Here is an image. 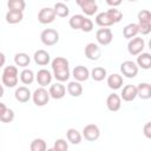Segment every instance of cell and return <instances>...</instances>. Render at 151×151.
Listing matches in <instances>:
<instances>
[{
    "label": "cell",
    "instance_id": "cell-1",
    "mask_svg": "<svg viewBox=\"0 0 151 151\" xmlns=\"http://www.w3.org/2000/svg\"><path fill=\"white\" fill-rule=\"evenodd\" d=\"M18 74H19V72H18L17 66H13V65L6 66L4 68L2 77H1L2 85L7 86V87H15L18 85V81H19Z\"/></svg>",
    "mask_w": 151,
    "mask_h": 151
},
{
    "label": "cell",
    "instance_id": "cell-2",
    "mask_svg": "<svg viewBox=\"0 0 151 151\" xmlns=\"http://www.w3.org/2000/svg\"><path fill=\"white\" fill-rule=\"evenodd\" d=\"M40 40L45 46H54L59 41V33L53 28H46L40 33Z\"/></svg>",
    "mask_w": 151,
    "mask_h": 151
},
{
    "label": "cell",
    "instance_id": "cell-3",
    "mask_svg": "<svg viewBox=\"0 0 151 151\" xmlns=\"http://www.w3.org/2000/svg\"><path fill=\"white\" fill-rule=\"evenodd\" d=\"M50 98L51 97H50L48 91L42 86L38 87L32 94V100L37 106H45L50 101Z\"/></svg>",
    "mask_w": 151,
    "mask_h": 151
},
{
    "label": "cell",
    "instance_id": "cell-4",
    "mask_svg": "<svg viewBox=\"0 0 151 151\" xmlns=\"http://www.w3.org/2000/svg\"><path fill=\"white\" fill-rule=\"evenodd\" d=\"M144 47H145V41L142 37H134L130 39L127 44V51L131 55H138L139 53L143 52Z\"/></svg>",
    "mask_w": 151,
    "mask_h": 151
},
{
    "label": "cell",
    "instance_id": "cell-5",
    "mask_svg": "<svg viewBox=\"0 0 151 151\" xmlns=\"http://www.w3.org/2000/svg\"><path fill=\"white\" fill-rule=\"evenodd\" d=\"M120 72L126 78H134L138 74V66L132 60H125L120 64Z\"/></svg>",
    "mask_w": 151,
    "mask_h": 151
},
{
    "label": "cell",
    "instance_id": "cell-6",
    "mask_svg": "<svg viewBox=\"0 0 151 151\" xmlns=\"http://www.w3.org/2000/svg\"><path fill=\"white\" fill-rule=\"evenodd\" d=\"M55 12L52 7H44L39 11L38 13V21L40 24H44V25H47V24H51L54 21L55 19Z\"/></svg>",
    "mask_w": 151,
    "mask_h": 151
},
{
    "label": "cell",
    "instance_id": "cell-7",
    "mask_svg": "<svg viewBox=\"0 0 151 151\" xmlns=\"http://www.w3.org/2000/svg\"><path fill=\"white\" fill-rule=\"evenodd\" d=\"M87 142H94L100 137V130L96 124H87L83 129V134H81Z\"/></svg>",
    "mask_w": 151,
    "mask_h": 151
},
{
    "label": "cell",
    "instance_id": "cell-8",
    "mask_svg": "<svg viewBox=\"0 0 151 151\" xmlns=\"http://www.w3.org/2000/svg\"><path fill=\"white\" fill-rule=\"evenodd\" d=\"M96 39H97L98 44L101 45V46L110 45L111 41H112V39H113L112 31L110 28H100L96 33Z\"/></svg>",
    "mask_w": 151,
    "mask_h": 151
},
{
    "label": "cell",
    "instance_id": "cell-9",
    "mask_svg": "<svg viewBox=\"0 0 151 151\" xmlns=\"http://www.w3.org/2000/svg\"><path fill=\"white\" fill-rule=\"evenodd\" d=\"M85 55L88 60H98L101 55V50L99 47L98 44H94V42H88L86 46H85Z\"/></svg>",
    "mask_w": 151,
    "mask_h": 151
},
{
    "label": "cell",
    "instance_id": "cell-10",
    "mask_svg": "<svg viewBox=\"0 0 151 151\" xmlns=\"http://www.w3.org/2000/svg\"><path fill=\"white\" fill-rule=\"evenodd\" d=\"M48 93H50V97L53 99H61L66 94V87L59 81V83H55L50 86Z\"/></svg>",
    "mask_w": 151,
    "mask_h": 151
},
{
    "label": "cell",
    "instance_id": "cell-11",
    "mask_svg": "<svg viewBox=\"0 0 151 151\" xmlns=\"http://www.w3.org/2000/svg\"><path fill=\"white\" fill-rule=\"evenodd\" d=\"M72 76L77 81H80V83L81 81H86L88 79V77H90V71H88L87 67H85L83 65H78V66H76L73 68Z\"/></svg>",
    "mask_w": 151,
    "mask_h": 151
},
{
    "label": "cell",
    "instance_id": "cell-12",
    "mask_svg": "<svg viewBox=\"0 0 151 151\" xmlns=\"http://www.w3.org/2000/svg\"><path fill=\"white\" fill-rule=\"evenodd\" d=\"M35 79H37V81H38V84L40 86L45 87V86L51 84V81H52V73L48 70H46V68H41L35 74Z\"/></svg>",
    "mask_w": 151,
    "mask_h": 151
},
{
    "label": "cell",
    "instance_id": "cell-13",
    "mask_svg": "<svg viewBox=\"0 0 151 151\" xmlns=\"http://www.w3.org/2000/svg\"><path fill=\"white\" fill-rule=\"evenodd\" d=\"M120 98L124 101H133L137 98V87L134 85H125L122 90Z\"/></svg>",
    "mask_w": 151,
    "mask_h": 151
},
{
    "label": "cell",
    "instance_id": "cell-14",
    "mask_svg": "<svg viewBox=\"0 0 151 151\" xmlns=\"http://www.w3.org/2000/svg\"><path fill=\"white\" fill-rule=\"evenodd\" d=\"M106 106L112 112L118 111L120 109V106H122V98H120V96H118L117 93L109 94L107 98H106Z\"/></svg>",
    "mask_w": 151,
    "mask_h": 151
},
{
    "label": "cell",
    "instance_id": "cell-15",
    "mask_svg": "<svg viewBox=\"0 0 151 151\" xmlns=\"http://www.w3.org/2000/svg\"><path fill=\"white\" fill-rule=\"evenodd\" d=\"M33 58H34L35 64L37 65H40V66H46L51 61V55L45 50H38V51H35Z\"/></svg>",
    "mask_w": 151,
    "mask_h": 151
},
{
    "label": "cell",
    "instance_id": "cell-16",
    "mask_svg": "<svg viewBox=\"0 0 151 151\" xmlns=\"http://www.w3.org/2000/svg\"><path fill=\"white\" fill-rule=\"evenodd\" d=\"M14 97L19 103H27L31 98H32V93L29 91L28 87L26 86H19L15 92H14Z\"/></svg>",
    "mask_w": 151,
    "mask_h": 151
},
{
    "label": "cell",
    "instance_id": "cell-17",
    "mask_svg": "<svg viewBox=\"0 0 151 151\" xmlns=\"http://www.w3.org/2000/svg\"><path fill=\"white\" fill-rule=\"evenodd\" d=\"M136 87H137V97L144 100L151 98V85L149 83H140Z\"/></svg>",
    "mask_w": 151,
    "mask_h": 151
},
{
    "label": "cell",
    "instance_id": "cell-18",
    "mask_svg": "<svg viewBox=\"0 0 151 151\" xmlns=\"http://www.w3.org/2000/svg\"><path fill=\"white\" fill-rule=\"evenodd\" d=\"M137 66L138 67H142L143 70H149L151 67V55L150 53H146V52H142L138 54L137 57Z\"/></svg>",
    "mask_w": 151,
    "mask_h": 151
},
{
    "label": "cell",
    "instance_id": "cell-19",
    "mask_svg": "<svg viewBox=\"0 0 151 151\" xmlns=\"http://www.w3.org/2000/svg\"><path fill=\"white\" fill-rule=\"evenodd\" d=\"M107 86L111 90H119L123 86V77L118 73H113L107 77Z\"/></svg>",
    "mask_w": 151,
    "mask_h": 151
},
{
    "label": "cell",
    "instance_id": "cell-20",
    "mask_svg": "<svg viewBox=\"0 0 151 151\" xmlns=\"http://www.w3.org/2000/svg\"><path fill=\"white\" fill-rule=\"evenodd\" d=\"M67 92L72 97H80L83 94V86L80 81H77V80L70 81L67 85Z\"/></svg>",
    "mask_w": 151,
    "mask_h": 151
},
{
    "label": "cell",
    "instance_id": "cell-21",
    "mask_svg": "<svg viewBox=\"0 0 151 151\" xmlns=\"http://www.w3.org/2000/svg\"><path fill=\"white\" fill-rule=\"evenodd\" d=\"M81 11L85 13V15H93L97 11H98V5L96 2V0H86L81 6H80Z\"/></svg>",
    "mask_w": 151,
    "mask_h": 151
},
{
    "label": "cell",
    "instance_id": "cell-22",
    "mask_svg": "<svg viewBox=\"0 0 151 151\" xmlns=\"http://www.w3.org/2000/svg\"><path fill=\"white\" fill-rule=\"evenodd\" d=\"M139 33V29H138V25L134 24V22H131L129 25H126L124 28H123V35L124 38L126 39H132L134 37H137V34Z\"/></svg>",
    "mask_w": 151,
    "mask_h": 151
},
{
    "label": "cell",
    "instance_id": "cell-23",
    "mask_svg": "<svg viewBox=\"0 0 151 151\" xmlns=\"http://www.w3.org/2000/svg\"><path fill=\"white\" fill-rule=\"evenodd\" d=\"M14 63H15L17 66L25 68V67H27V66L29 65L31 58H29V55H28L27 53H25V52H19V53H17V54L14 55Z\"/></svg>",
    "mask_w": 151,
    "mask_h": 151
},
{
    "label": "cell",
    "instance_id": "cell-24",
    "mask_svg": "<svg viewBox=\"0 0 151 151\" xmlns=\"http://www.w3.org/2000/svg\"><path fill=\"white\" fill-rule=\"evenodd\" d=\"M96 24L100 27H110L113 25L112 19L109 17V14L106 12H101L99 14H97L96 17Z\"/></svg>",
    "mask_w": 151,
    "mask_h": 151
},
{
    "label": "cell",
    "instance_id": "cell-25",
    "mask_svg": "<svg viewBox=\"0 0 151 151\" xmlns=\"http://www.w3.org/2000/svg\"><path fill=\"white\" fill-rule=\"evenodd\" d=\"M66 138H67V140L71 144L78 145V144H80L83 136H81V133L77 129H68L67 132H66Z\"/></svg>",
    "mask_w": 151,
    "mask_h": 151
},
{
    "label": "cell",
    "instance_id": "cell-26",
    "mask_svg": "<svg viewBox=\"0 0 151 151\" xmlns=\"http://www.w3.org/2000/svg\"><path fill=\"white\" fill-rule=\"evenodd\" d=\"M6 21L11 25H14V24H18L20 22L22 19H24V13L22 12H15V11H8L6 13V17H5Z\"/></svg>",
    "mask_w": 151,
    "mask_h": 151
},
{
    "label": "cell",
    "instance_id": "cell-27",
    "mask_svg": "<svg viewBox=\"0 0 151 151\" xmlns=\"http://www.w3.org/2000/svg\"><path fill=\"white\" fill-rule=\"evenodd\" d=\"M35 79V76L33 73L32 70L29 68H24L20 73V81L24 84V85H31Z\"/></svg>",
    "mask_w": 151,
    "mask_h": 151
},
{
    "label": "cell",
    "instance_id": "cell-28",
    "mask_svg": "<svg viewBox=\"0 0 151 151\" xmlns=\"http://www.w3.org/2000/svg\"><path fill=\"white\" fill-rule=\"evenodd\" d=\"M53 9H54V12H55V15L59 17V18H66V17H68V14H70V8H68V6H67L66 4H64V2H57V4L54 5Z\"/></svg>",
    "mask_w": 151,
    "mask_h": 151
},
{
    "label": "cell",
    "instance_id": "cell-29",
    "mask_svg": "<svg viewBox=\"0 0 151 151\" xmlns=\"http://www.w3.org/2000/svg\"><path fill=\"white\" fill-rule=\"evenodd\" d=\"M8 11H15V12H24L26 8L25 0H8L7 1Z\"/></svg>",
    "mask_w": 151,
    "mask_h": 151
},
{
    "label": "cell",
    "instance_id": "cell-30",
    "mask_svg": "<svg viewBox=\"0 0 151 151\" xmlns=\"http://www.w3.org/2000/svg\"><path fill=\"white\" fill-rule=\"evenodd\" d=\"M90 76L94 81H101L106 77V70L101 66H97L90 72Z\"/></svg>",
    "mask_w": 151,
    "mask_h": 151
},
{
    "label": "cell",
    "instance_id": "cell-31",
    "mask_svg": "<svg viewBox=\"0 0 151 151\" xmlns=\"http://www.w3.org/2000/svg\"><path fill=\"white\" fill-rule=\"evenodd\" d=\"M51 66H52V70L55 71V70H60V68H66L68 67V60L64 57H57L52 60L51 63Z\"/></svg>",
    "mask_w": 151,
    "mask_h": 151
},
{
    "label": "cell",
    "instance_id": "cell-32",
    "mask_svg": "<svg viewBox=\"0 0 151 151\" xmlns=\"http://www.w3.org/2000/svg\"><path fill=\"white\" fill-rule=\"evenodd\" d=\"M84 19H85V17H84L83 14H74V15H72L71 19L68 20V25H70V27L73 28V29H80Z\"/></svg>",
    "mask_w": 151,
    "mask_h": 151
},
{
    "label": "cell",
    "instance_id": "cell-33",
    "mask_svg": "<svg viewBox=\"0 0 151 151\" xmlns=\"http://www.w3.org/2000/svg\"><path fill=\"white\" fill-rule=\"evenodd\" d=\"M53 76H54V78L58 80V81H66V80H68V78H70V76H71V73H70V68L68 67H66V68H60V70H55V71H53Z\"/></svg>",
    "mask_w": 151,
    "mask_h": 151
},
{
    "label": "cell",
    "instance_id": "cell-34",
    "mask_svg": "<svg viewBox=\"0 0 151 151\" xmlns=\"http://www.w3.org/2000/svg\"><path fill=\"white\" fill-rule=\"evenodd\" d=\"M29 149H31V151H45L47 149V145L42 138H35L32 140Z\"/></svg>",
    "mask_w": 151,
    "mask_h": 151
},
{
    "label": "cell",
    "instance_id": "cell-35",
    "mask_svg": "<svg viewBox=\"0 0 151 151\" xmlns=\"http://www.w3.org/2000/svg\"><path fill=\"white\" fill-rule=\"evenodd\" d=\"M138 24H151V13L149 9H142L137 14Z\"/></svg>",
    "mask_w": 151,
    "mask_h": 151
},
{
    "label": "cell",
    "instance_id": "cell-36",
    "mask_svg": "<svg viewBox=\"0 0 151 151\" xmlns=\"http://www.w3.org/2000/svg\"><path fill=\"white\" fill-rule=\"evenodd\" d=\"M106 13H107V14H109V17L112 19L113 24H117V22H119V21L123 19V13H122L119 9L114 8V7H112V8L107 9V11H106Z\"/></svg>",
    "mask_w": 151,
    "mask_h": 151
},
{
    "label": "cell",
    "instance_id": "cell-37",
    "mask_svg": "<svg viewBox=\"0 0 151 151\" xmlns=\"http://www.w3.org/2000/svg\"><path fill=\"white\" fill-rule=\"evenodd\" d=\"M67 149H68L67 142L65 139H63V138H59V139H57L54 142V145H53L52 150H54V151H66Z\"/></svg>",
    "mask_w": 151,
    "mask_h": 151
},
{
    "label": "cell",
    "instance_id": "cell-38",
    "mask_svg": "<svg viewBox=\"0 0 151 151\" xmlns=\"http://www.w3.org/2000/svg\"><path fill=\"white\" fill-rule=\"evenodd\" d=\"M14 119V111L12 109H6V111L0 116V120L2 123H11Z\"/></svg>",
    "mask_w": 151,
    "mask_h": 151
},
{
    "label": "cell",
    "instance_id": "cell-39",
    "mask_svg": "<svg viewBox=\"0 0 151 151\" xmlns=\"http://www.w3.org/2000/svg\"><path fill=\"white\" fill-rule=\"evenodd\" d=\"M80 29H81L83 32H85V33L91 32V31L93 29V21H92L91 19H88V18H85L84 21H83V24H81Z\"/></svg>",
    "mask_w": 151,
    "mask_h": 151
},
{
    "label": "cell",
    "instance_id": "cell-40",
    "mask_svg": "<svg viewBox=\"0 0 151 151\" xmlns=\"http://www.w3.org/2000/svg\"><path fill=\"white\" fill-rule=\"evenodd\" d=\"M144 134L146 138H151V122H147L145 125H144Z\"/></svg>",
    "mask_w": 151,
    "mask_h": 151
},
{
    "label": "cell",
    "instance_id": "cell-41",
    "mask_svg": "<svg viewBox=\"0 0 151 151\" xmlns=\"http://www.w3.org/2000/svg\"><path fill=\"white\" fill-rule=\"evenodd\" d=\"M106 4L109 6H112V7H117L122 4V0H106Z\"/></svg>",
    "mask_w": 151,
    "mask_h": 151
},
{
    "label": "cell",
    "instance_id": "cell-42",
    "mask_svg": "<svg viewBox=\"0 0 151 151\" xmlns=\"http://www.w3.org/2000/svg\"><path fill=\"white\" fill-rule=\"evenodd\" d=\"M5 63H6V57L2 52H0V67H2L5 65Z\"/></svg>",
    "mask_w": 151,
    "mask_h": 151
},
{
    "label": "cell",
    "instance_id": "cell-43",
    "mask_svg": "<svg viewBox=\"0 0 151 151\" xmlns=\"http://www.w3.org/2000/svg\"><path fill=\"white\" fill-rule=\"evenodd\" d=\"M6 109H7V106H6L4 103H0V116L6 111Z\"/></svg>",
    "mask_w": 151,
    "mask_h": 151
},
{
    "label": "cell",
    "instance_id": "cell-44",
    "mask_svg": "<svg viewBox=\"0 0 151 151\" xmlns=\"http://www.w3.org/2000/svg\"><path fill=\"white\" fill-rule=\"evenodd\" d=\"M85 1H86V0H76V2H77V5H78L79 7H80V6H81V5H83V4L85 2Z\"/></svg>",
    "mask_w": 151,
    "mask_h": 151
},
{
    "label": "cell",
    "instance_id": "cell-45",
    "mask_svg": "<svg viewBox=\"0 0 151 151\" xmlns=\"http://www.w3.org/2000/svg\"><path fill=\"white\" fill-rule=\"evenodd\" d=\"M4 96V86H2V84H0V98Z\"/></svg>",
    "mask_w": 151,
    "mask_h": 151
},
{
    "label": "cell",
    "instance_id": "cell-46",
    "mask_svg": "<svg viewBox=\"0 0 151 151\" xmlns=\"http://www.w3.org/2000/svg\"><path fill=\"white\" fill-rule=\"evenodd\" d=\"M129 1H131V2H134V1H138V0H129Z\"/></svg>",
    "mask_w": 151,
    "mask_h": 151
},
{
    "label": "cell",
    "instance_id": "cell-47",
    "mask_svg": "<svg viewBox=\"0 0 151 151\" xmlns=\"http://www.w3.org/2000/svg\"><path fill=\"white\" fill-rule=\"evenodd\" d=\"M64 1H70V0H64Z\"/></svg>",
    "mask_w": 151,
    "mask_h": 151
}]
</instances>
